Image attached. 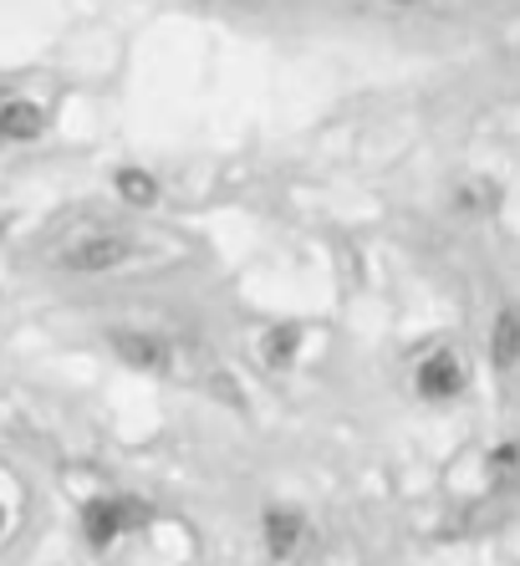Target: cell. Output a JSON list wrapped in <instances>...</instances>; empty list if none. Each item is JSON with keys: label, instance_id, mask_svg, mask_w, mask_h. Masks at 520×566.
I'll return each mask as SVG.
<instances>
[{"label": "cell", "instance_id": "2", "mask_svg": "<svg viewBox=\"0 0 520 566\" xmlns=\"http://www.w3.org/2000/svg\"><path fill=\"white\" fill-rule=\"evenodd\" d=\"M148 521V505L133 501V495H117V501H92L87 511H82V531H87L92 546H107V541H117L123 531L144 526Z\"/></svg>", "mask_w": 520, "mask_h": 566}, {"label": "cell", "instance_id": "7", "mask_svg": "<svg viewBox=\"0 0 520 566\" xmlns=\"http://www.w3.org/2000/svg\"><path fill=\"white\" fill-rule=\"evenodd\" d=\"M490 357H495V368H516V363H520V312H516V306H506V312L495 316Z\"/></svg>", "mask_w": 520, "mask_h": 566}, {"label": "cell", "instance_id": "1", "mask_svg": "<svg viewBox=\"0 0 520 566\" xmlns=\"http://www.w3.org/2000/svg\"><path fill=\"white\" fill-rule=\"evenodd\" d=\"M133 255L128 235H113V230H82L56 251L62 271H82V276H97V271H117V265Z\"/></svg>", "mask_w": 520, "mask_h": 566}, {"label": "cell", "instance_id": "5", "mask_svg": "<svg viewBox=\"0 0 520 566\" xmlns=\"http://www.w3.org/2000/svg\"><path fill=\"white\" fill-rule=\"evenodd\" d=\"M306 546V521H301L297 511H266V552H271V562H291V556Z\"/></svg>", "mask_w": 520, "mask_h": 566}, {"label": "cell", "instance_id": "6", "mask_svg": "<svg viewBox=\"0 0 520 566\" xmlns=\"http://www.w3.org/2000/svg\"><path fill=\"white\" fill-rule=\"evenodd\" d=\"M46 128L37 103H6L0 107V144H31L37 133Z\"/></svg>", "mask_w": 520, "mask_h": 566}, {"label": "cell", "instance_id": "8", "mask_svg": "<svg viewBox=\"0 0 520 566\" xmlns=\"http://www.w3.org/2000/svg\"><path fill=\"white\" fill-rule=\"evenodd\" d=\"M113 185H117V195L128 199V205H138V210L158 199L154 174H144V169H117V174H113Z\"/></svg>", "mask_w": 520, "mask_h": 566}, {"label": "cell", "instance_id": "4", "mask_svg": "<svg viewBox=\"0 0 520 566\" xmlns=\"http://www.w3.org/2000/svg\"><path fill=\"white\" fill-rule=\"evenodd\" d=\"M465 388V368L455 353H429L418 363V394L424 398H455Z\"/></svg>", "mask_w": 520, "mask_h": 566}, {"label": "cell", "instance_id": "11", "mask_svg": "<svg viewBox=\"0 0 520 566\" xmlns=\"http://www.w3.org/2000/svg\"><path fill=\"white\" fill-rule=\"evenodd\" d=\"M0 235H6V214H0Z\"/></svg>", "mask_w": 520, "mask_h": 566}, {"label": "cell", "instance_id": "12", "mask_svg": "<svg viewBox=\"0 0 520 566\" xmlns=\"http://www.w3.org/2000/svg\"><path fill=\"white\" fill-rule=\"evenodd\" d=\"M0 526H6V511H0Z\"/></svg>", "mask_w": 520, "mask_h": 566}, {"label": "cell", "instance_id": "10", "mask_svg": "<svg viewBox=\"0 0 520 566\" xmlns=\"http://www.w3.org/2000/svg\"><path fill=\"white\" fill-rule=\"evenodd\" d=\"M490 470L495 474H516L520 470V444H500V449H495V454H490Z\"/></svg>", "mask_w": 520, "mask_h": 566}, {"label": "cell", "instance_id": "3", "mask_svg": "<svg viewBox=\"0 0 520 566\" xmlns=\"http://www.w3.org/2000/svg\"><path fill=\"white\" fill-rule=\"evenodd\" d=\"M107 343H113V353L123 357L128 368H144V373H164L169 368V357H174L169 343H164L158 332H138V327H117Z\"/></svg>", "mask_w": 520, "mask_h": 566}, {"label": "cell", "instance_id": "9", "mask_svg": "<svg viewBox=\"0 0 520 566\" xmlns=\"http://www.w3.org/2000/svg\"><path fill=\"white\" fill-rule=\"evenodd\" d=\"M297 343H301V332H297V327H275V332H266V363H271V368H287L291 357H297Z\"/></svg>", "mask_w": 520, "mask_h": 566}]
</instances>
